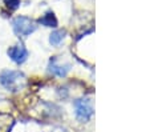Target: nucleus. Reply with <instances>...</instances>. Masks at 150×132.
Returning <instances> with one entry per match:
<instances>
[{"label": "nucleus", "mask_w": 150, "mask_h": 132, "mask_svg": "<svg viewBox=\"0 0 150 132\" xmlns=\"http://www.w3.org/2000/svg\"><path fill=\"white\" fill-rule=\"evenodd\" d=\"M4 4L11 9H16L20 6V0H4Z\"/></svg>", "instance_id": "6e6552de"}, {"label": "nucleus", "mask_w": 150, "mask_h": 132, "mask_svg": "<svg viewBox=\"0 0 150 132\" xmlns=\"http://www.w3.org/2000/svg\"><path fill=\"white\" fill-rule=\"evenodd\" d=\"M13 31L20 36H28L36 29V24L33 20H31L27 16H17L12 20Z\"/></svg>", "instance_id": "f03ea898"}, {"label": "nucleus", "mask_w": 150, "mask_h": 132, "mask_svg": "<svg viewBox=\"0 0 150 132\" xmlns=\"http://www.w3.org/2000/svg\"><path fill=\"white\" fill-rule=\"evenodd\" d=\"M65 35H67L65 31H53L51 35H49V43L54 47L59 46V44L64 40Z\"/></svg>", "instance_id": "0eeeda50"}, {"label": "nucleus", "mask_w": 150, "mask_h": 132, "mask_svg": "<svg viewBox=\"0 0 150 132\" xmlns=\"http://www.w3.org/2000/svg\"><path fill=\"white\" fill-rule=\"evenodd\" d=\"M0 84L8 91H19L25 86V76L20 71L6 69L0 73Z\"/></svg>", "instance_id": "f257e3e1"}, {"label": "nucleus", "mask_w": 150, "mask_h": 132, "mask_svg": "<svg viewBox=\"0 0 150 132\" xmlns=\"http://www.w3.org/2000/svg\"><path fill=\"white\" fill-rule=\"evenodd\" d=\"M48 68H49V72H51L52 75L59 76V78H64V76H67V73L69 72L71 66H61V64L57 63L56 59H52Z\"/></svg>", "instance_id": "39448f33"}, {"label": "nucleus", "mask_w": 150, "mask_h": 132, "mask_svg": "<svg viewBox=\"0 0 150 132\" xmlns=\"http://www.w3.org/2000/svg\"><path fill=\"white\" fill-rule=\"evenodd\" d=\"M39 23L42 24V26H45V27H57V19H56L53 12L49 11L40 19Z\"/></svg>", "instance_id": "423d86ee"}, {"label": "nucleus", "mask_w": 150, "mask_h": 132, "mask_svg": "<svg viewBox=\"0 0 150 132\" xmlns=\"http://www.w3.org/2000/svg\"><path fill=\"white\" fill-rule=\"evenodd\" d=\"M8 56L12 61H15L16 64H21L27 60L28 58V51L27 48L23 46V44H17V46H13V47H9L8 49Z\"/></svg>", "instance_id": "20e7f679"}, {"label": "nucleus", "mask_w": 150, "mask_h": 132, "mask_svg": "<svg viewBox=\"0 0 150 132\" xmlns=\"http://www.w3.org/2000/svg\"><path fill=\"white\" fill-rule=\"evenodd\" d=\"M53 132H68V131H67V129H64V128H56Z\"/></svg>", "instance_id": "1a4fd4ad"}, {"label": "nucleus", "mask_w": 150, "mask_h": 132, "mask_svg": "<svg viewBox=\"0 0 150 132\" xmlns=\"http://www.w3.org/2000/svg\"><path fill=\"white\" fill-rule=\"evenodd\" d=\"M76 107V118L80 121H88L93 115V108L89 99H80L74 103Z\"/></svg>", "instance_id": "7ed1b4c3"}]
</instances>
